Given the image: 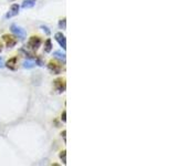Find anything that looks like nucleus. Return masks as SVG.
I'll return each mask as SVG.
<instances>
[{
    "label": "nucleus",
    "mask_w": 177,
    "mask_h": 166,
    "mask_svg": "<svg viewBox=\"0 0 177 166\" xmlns=\"http://www.w3.org/2000/svg\"><path fill=\"white\" fill-rule=\"evenodd\" d=\"M53 56H56V58H59L60 60L65 61V54L62 53L61 51H54V52H53Z\"/></svg>",
    "instance_id": "nucleus-11"
},
{
    "label": "nucleus",
    "mask_w": 177,
    "mask_h": 166,
    "mask_svg": "<svg viewBox=\"0 0 177 166\" xmlns=\"http://www.w3.org/2000/svg\"><path fill=\"white\" fill-rule=\"evenodd\" d=\"M59 28L63 29V30L67 28V19L63 18V19H61L60 21H59Z\"/></svg>",
    "instance_id": "nucleus-13"
},
{
    "label": "nucleus",
    "mask_w": 177,
    "mask_h": 166,
    "mask_svg": "<svg viewBox=\"0 0 177 166\" xmlns=\"http://www.w3.org/2000/svg\"><path fill=\"white\" fill-rule=\"evenodd\" d=\"M1 51H3V46L0 45V52H1Z\"/></svg>",
    "instance_id": "nucleus-19"
},
{
    "label": "nucleus",
    "mask_w": 177,
    "mask_h": 166,
    "mask_svg": "<svg viewBox=\"0 0 177 166\" xmlns=\"http://www.w3.org/2000/svg\"><path fill=\"white\" fill-rule=\"evenodd\" d=\"M19 5H17V3H13V5L11 6V8H10L9 12H8L7 14H6V18H12V17L17 16V14L19 13Z\"/></svg>",
    "instance_id": "nucleus-8"
},
{
    "label": "nucleus",
    "mask_w": 177,
    "mask_h": 166,
    "mask_svg": "<svg viewBox=\"0 0 177 166\" xmlns=\"http://www.w3.org/2000/svg\"><path fill=\"white\" fill-rule=\"evenodd\" d=\"M52 50V42H51V39H48L46 42H44V52H47V53H49V52H51Z\"/></svg>",
    "instance_id": "nucleus-10"
},
{
    "label": "nucleus",
    "mask_w": 177,
    "mask_h": 166,
    "mask_svg": "<svg viewBox=\"0 0 177 166\" xmlns=\"http://www.w3.org/2000/svg\"><path fill=\"white\" fill-rule=\"evenodd\" d=\"M41 43H42L41 38L38 37V35H32L28 41V48L32 50V51H35V50L39 49Z\"/></svg>",
    "instance_id": "nucleus-1"
},
{
    "label": "nucleus",
    "mask_w": 177,
    "mask_h": 166,
    "mask_svg": "<svg viewBox=\"0 0 177 166\" xmlns=\"http://www.w3.org/2000/svg\"><path fill=\"white\" fill-rule=\"evenodd\" d=\"M3 67H5V64H3V60L1 58H0V69L3 68Z\"/></svg>",
    "instance_id": "nucleus-18"
},
{
    "label": "nucleus",
    "mask_w": 177,
    "mask_h": 166,
    "mask_svg": "<svg viewBox=\"0 0 177 166\" xmlns=\"http://www.w3.org/2000/svg\"><path fill=\"white\" fill-rule=\"evenodd\" d=\"M35 62H32V61H26L24 63V68H26V69H32V68H35Z\"/></svg>",
    "instance_id": "nucleus-12"
},
{
    "label": "nucleus",
    "mask_w": 177,
    "mask_h": 166,
    "mask_svg": "<svg viewBox=\"0 0 177 166\" xmlns=\"http://www.w3.org/2000/svg\"><path fill=\"white\" fill-rule=\"evenodd\" d=\"M61 120H62L63 122H67V112H65V111H63L62 116H61Z\"/></svg>",
    "instance_id": "nucleus-16"
},
{
    "label": "nucleus",
    "mask_w": 177,
    "mask_h": 166,
    "mask_svg": "<svg viewBox=\"0 0 177 166\" xmlns=\"http://www.w3.org/2000/svg\"><path fill=\"white\" fill-rule=\"evenodd\" d=\"M65 134H67V131H63L62 133H61V135H62L63 140H64V142H67V140H65Z\"/></svg>",
    "instance_id": "nucleus-17"
},
{
    "label": "nucleus",
    "mask_w": 177,
    "mask_h": 166,
    "mask_svg": "<svg viewBox=\"0 0 177 166\" xmlns=\"http://www.w3.org/2000/svg\"><path fill=\"white\" fill-rule=\"evenodd\" d=\"M54 38L58 41V43L60 45V47H62L63 50L67 49V39H65V35L62 32H56L54 35Z\"/></svg>",
    "instance_id": "nucleus-6"
},
{
    "label": "nucleus",
    "mask_w": 177,
    "mask_h": 166,
    "mask_svg": "<svg viewBox=\"0 0 177 166\" xmlns=\"http://www.w3.org/2000/svg\"><path fill=\"white\" fill-rule=\"evenodd\" d=\"M11 32L14 33V35H16L18 38H20L21 40H24L27 35L26 30H24V28H21V27L17 26V24H12L11 26Z\"/></svg>",
    "instance_id": "nucleus-3"
},
{
    "label": "nucleus",
    "mask_w": 177,
    "mask_h": 166,
    "mask_svg": "<svg viewBox=\"0 0 177 166\" xmlns=\"http://www.w3.org/2000/svg\"><path fill=\"white\" fill-rule=\"evenodd\" d=\"M53 84H54V89H56V91H58L59 93H63V92L65 91V89H67L65 79H63V78H59V79L54 80Z\"/></svg>",
    "instance_id": "nucleus-2"
},
{
    "label": "nucleus",
    "mask_w": 177,
    "mask_h": 166,
    "mask_svg": "<svg viewBox=\"0 0 177 166\" xmlns=\"http://www.w3.org/2000/svg\"><path fill=\"white\" fill-rule=\"evenodd\" d=\"M35 3H37V0H24V3H22V8H24V9L32 8V7H35Z\"/></svg>",
    "instance_id": "nucleus-9"
},
{
    "label": "nucleus",
    "mask_w": 177,
    "mask_h": 166,
    "mask_svg": "<svg viewBox=\"0 0 177 166\" xmlns=\"http://www.w3.org/2000/svg\"><path fill=\"white\" fill-rule=\"evenodd\" d=\"M3 41H5L6 46H7L8 48H13L14 46L18 43V40H17V38H14L13 35H3Z\"/></svg>",
    "instance_id": "nucleus-4"
},
{
    "label": "nucleus",
    "mask_w": 177,
    "mask_h": 166,
    "mask_svg": "<svg viewBox=\"0 0 177 166\" xmlns=\"http://www.w3.org/2000/svg\"><path fill=\"white\" fill-rule=\"evenodd\" d=\"M41 28L43 29V31H46V33H47L48 35H50V33H51V32H50V30H49V28H48V27H46V26H42Z\"/></svg>",
    "instance_id": "nucleus-15"
},
{
    "label": "nucleus",
    "mask_w": 177,
    "mask_h": 166,
    "mask_svg": "<svg viewBox=\"0 0 177 166\" xmlns=\"http://www.w3.org/2000/svg\"><path fill=\"white\" fill-rule=\"evenodd\" d=\"M48 69H49L51 72H53V74H60L62 72V66L54 61H50L48 63Z\"/></svg>",
    "instance_id": "nucleus-5"
},
{
    "label": "nucleus",
    "mask_w": 177,
    "mask_h": 166,
    "mask_svg": "<svg viewBox=\"0 0 177 166\" xmlns=\"http://www.w3.org/2000/svg\"><path fill=\"white\" fill-rule=\"evenodd\" d=\"M9 70L16 71L18 69V56H13V58L9 59L5 64Z\"/></svg>",
    "instance_id": "nucleus-7"
},
{
    "label": "nucleus",
    "mask_w": 177,
    "mask_h": 166,
    "mask_svg": "<svg viewBox=\"0 0 177 166\" xmlns=\"http://www.w3.org/2000/svg\"><path fill=\"white\" fill-rule=\"evenodd\" d=\"M60 158H61V161H62V163L64 164H67V152L65 151H62V152L60 153Z\"/></svg>",
    "instance_id": "nucleus-14"
}]
</instances>
